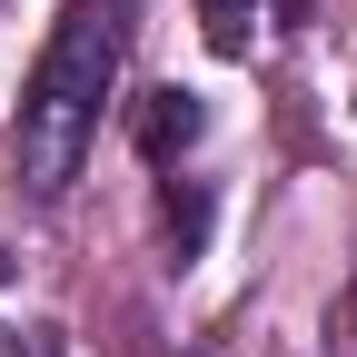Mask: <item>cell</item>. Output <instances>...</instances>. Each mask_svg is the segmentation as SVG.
<instances>
[{
    "instance_id": "2",
    "label": "cell",
    "mask_w": 357,
    "mask_h": 357,
    "mask_svg": "<svg viewBox=\"0 0 357 357\" xmlns=\"http://www.w3.org/2000/svg\"><path fill=\"white\" fill-rule=\"evenodd\" d=\"M189 139H199V100H189V89H149V109H139V149L169 169Z\"/></svg>"
},
{
    "instance_id": "3",
    "label": "cell",
    "mask_w": 357,
    "mask_h": 357,
    "mask_svg": "<svg viewBox=\"0 0 357 357\" xmlns=\"http://www.w3.org/2000/svg\"><path fill=\"white\" fill-rule=\"evenodd\" d=\"M199 10H208V40H218V50H258V10H268V0H199Z\"/></svg>"
},
{
    "instance_id": "5",
    "label": "cell",
    "mask_w": 357,
    "mask_h": 357,
    "mask_svg": "<svg viewBox=\"0 0 357 357\" xmlns=\"http://www.w3.org/2000/svg\"><path fill=\"white\" fill-rule=\"evenodd\" d=\"M0 278H10V258H0Z\"/></svg>"
},
{
    "instance_id": "1",
    "label": "cell",
    "mask_w": 357,
    "mask_h": 357,
    "mask_svg": "<svg viewBox=\"0 0 357 357\" xmlns=\"http://www.w3.org/2000/svg\"><path fill=\"white\" fill-rule=\"evenodd\" d=\"M119 0H70L60 30H50V50H40L30 89H20V119H10V159L30 178V199H60L89 139H100V100H109V79H119Z\"/></svg>"
},
{
    "instance_id": "4",
    "label": "cell",
    "mask_w": 357,
    "mask_h": 357,
    "mask_svg": "<svg viewBox=\"0 0 357 357\" xmlns=\"http://www.w3.org/2000/svg\"><path fill=\"white\" fill-rule=\"evenodd\" d=\"M0 357H50V328H0Z\"/></svg>"
}]
</instances>
